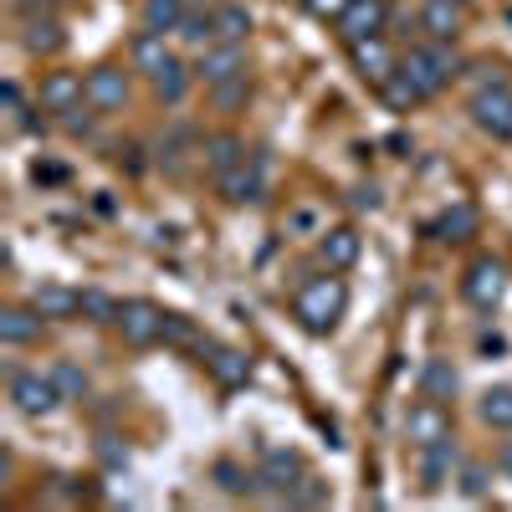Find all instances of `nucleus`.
I'll return each mask as SVG.
<instances>
[{
  "label": "nucleus",
  "mask_w": 512,
  "mask_h": 512,
  "mask_svg": "<svg viewBox=\"0 0 512 512\" xmlns=\"http://www.w3.org/2000/svg\"><path fill=\"white\" fill-rule=\"evenodd\" d=\"M400 72L415 82V88H420L425 98H431V93H441L446 82L456 77V57H451L446 41H425V47H410V52H405Z\"/></svg>",
  "instance_id": "3"
},
{
  "label": "nucleus",
  "mask_w": 512,
  "mask_h": 512,
  "mask_svg": "<svg viewBox=\"0 0 512 512\" xmlns=\"http://www.w3.org/2000/svg\"><path fill=\"white\" fill-rule=\"evenodd\" d=\"M354 205H359V210H379V190H374V185H369V190H359V195H354Z\"/></svg>",
  "instance_id": "42"
},
{
  "label": "nucleus",
  "mask_w": 512,
  "mask_h": 512,
  "mask_svg": "<svg viewBox=\"0 0 512 512\" xmlns=\"http://www.w3.org/2000/svg\"><path fill=\"white\" fill-rule=\"evenodd\" d=\"M216 185H221V195H226L231 205L262 200V190H267V159H262V154H246L241 164L226 169V175H216Z\"/></svg>",
  "instance_id": "8"
},
{
  "label": "nucleus",
  "mask_w": 512,
  "mask_h": 512,
  "mask_svg": "<svg viewBox=\"0 0 512 512\" xmlns=\"http://www.w3.org/2000/svg\"><path fill=\"white\" fill-rule=\"evenodd\" d=\"M431 231H436L441 241H466V236H477V210H472V205H451Z\"/></svg>",
  "instance_id": "27"
},
{
  "label": "nucleus",
  "mask_w": 512,
  "mask_h": 512,
  "mask_svg": "<svg viewBox=\"0 0 512 512\" xmlns=\"http://www.w3.org/2000/svg\"><path fill=\"white\" fill-rule=\"evenodd\" d=\"M210 21H216V41H241L251 31V11L246 6H216Z\"/></svg>",
  "instance_id": "28"
},
{
  "label": "nucleus",
  "mask_w": 512,
  "mask_h": 512,
  "mask_svg": "<svg viewBox=\"0 0 512 512\" xmlns=\"http://www.w3.org/2000/svg\"><path fill=\"white\" fill-rule=\"evenodd\" d=\"M210 359V374H216V384H226V390H241V384L251 379V354L246 349H216V344H200Z\"/></svg>",
  "instance_id": "14"
},
{
  "label": "nucleus",
  "mask_w": 512,
  "mask_h": 512,
  "mask_svg": "<svg viewBox=\"0 0 512 512\" xmlns=\"http://www.w3.org/2000/svg\"><path fill=\"white\" fill-rule=\"evenodd\" d=\"M384 98H390V103H395V108H415V103H420V98H425V93H420V88H415V82H410V77H405V72H395V77H390V82H384Z\"/></svg>",
  "instance_id": "32"
},
{
  "label": "nucleus",
  "mask_w": 512,
  "mask_h": 512,
  "mask_svg": "<svg viewBox=\"0 0 512 512\" xmlns=\"http://www.w3.org/2000/svg\"><path fill=\"white\" fill-rule=\"evenodd\" d=\"M420 390L431 395V400H451V395H456V369H451L446 359H425V369H420Z\"/></svg>",
  "instance_id": "26"
},
{
  "label": "nucleus",
  "mask_w": 512,
  "mask_h": 512,
  "mask_svg": "<svg viewBox=\"0 0 512 512\" xmlns=\"http://www.w3.org/2000/svg\"><path fill=\"white\" fill-rule=\"evenodd\" d=\"M420 31L431 36V41H456L461 6H456V0H425V6H420Z\"/></svg>",
  "instance_id": "18"
},
{
  "label": "nucleus",
  "mask_w": 512,
  "mask_h": 512,
  "mask_svg": "<svg viewBox=\"0 0 512 512\" xmlns=\"http://www.w3.org/2000/svg\"><path fill=\"white\" fill-rule=\"evenodd\" d=\"M472 123L482 128V134H492L497 144H512V88H507V77L497 67L477 82V93H472Z\"/></svg>",
  "instance_id": "2"
},
{
  "label": "nucleus",
  "mask_w": 512,
  "mask_h": 512,
  "mask_svg": "<svg viewBox=\"0 0 512 512\" xmlns=\"http://www.w3.org/2000/svg\"><path fill=\"white\" fill-rule=\"evenodd\" d=\"M180 41H185V47H210V41H216V21L200 16V11H190V16L180 21Z\"/></svg>",
  "instance_id": "30"
},
{
  "label": "nucleus",
  "mask_w": 512,
  "mask_h": 512,
  "mask_svg": "<svg viewBox=\"0 0 512 512\" xmlns=\"http://www.w3.org/2000/svg\"><path fill=\"white\" fill-rule=\"evenodd\" d=\"M118 333H123V344H134V349H149V344H164V313L154 303H118Z\"/></svg>",
  "instance_id": "5"
},
{
  "label": "nucleus",
  "mask_w": 512,
  "mask_h": 512,
  "mask_svg": "<svg viewBox=\"0 0 512 512\" xmlns=\"http://www.w3.org/2000/svg\"><path fill=\"white\" fill-rule=\"evenodd\" d=\"M41 338V313L36 308H6L0 313V344H11V349H26Z\"/></svg>",
  "instance_id": "19"
},
{
  "label": "nucleus",
  "mask_w": 512,
  "mask_h": 512,
  "mask_svg": "<svg viewBox=\"0 0 512 512\" xmlns=\"http://www.w3.org/2000/svg\"><path fill=\"white\" fill-rule=\"evenodd\" d=\"M303 6H308V16H318V21H338V16L349 11V0H303Z\"/></svg>",
  "instance_id": "38"
},
{
  "label": "nucleus",
  "mask_w": 512,
  "mask_h": 512,
  "mask_svg": "<svg viewBox=\"0 0 512 512\" xmlns=\"http://www.w3.org/2000/svg\"><path fill=\"white\" fill-rule=\"evenodd\" d=\"M344 308H349V287L338 277H313V282H303V292L292 297V313H297V323H303L308 333H333L338 318H344Z\"/></svg>",
  "instance_id": "1"
},
{
  "label": "nucleus",
  "mask_w": 512,
  "mask_h": 512,
  "mask_svg": "<svg viewBox=\"0 0 512 512\" xmlns=\"http://www.w3.org/2000/svg\"><path fill=\"white\" fill-rule=\"evenodd\" d=\"M0 103H6V123H11V128H26V103H21L16 82H6V88H0Z\"/></svg>",
  "instance_id": "34"
},
{
  "label": "nucleus",
  "mask_w": 512,
  "mask_h": 512,
  "mask_svg": "<svg viewBox=\"0 0 512 512\" xmlns=\"http://www.w3.org/2000/svg\"><path fill=\"white\" fill-rule=\"evenodd\" d=\"M246 159V144L236 134H216V139H205V164H210V175H226L231 164Z\"/></svg>",
  "instance_id": "24"
},
{
  "label": "nucleus",
  "mask_w": 512,
  "mask_h": 512,
  "mask_svg": "<svg viewBox=\"0 0 512 512\" xmlns=\"http://www.w3.org/2000/svg\"><path fill=\"white\" fill-rule=\"evenodd\" d=\"M287 226H292V231H313V226H318V216H313V210H297V216H292Z\"/></svg>",
  "instance_id": "41"
},
{
  "label": "nucleus",
  "mask_w": 512,
  "mask_h": 512,
  "mask_svg": "<svg viewBox=\"0 0 512 512\" xmlns=\"http://www.w3.org/2000/svg\"><path fill=\"white\" fill-rule=\"evenodd\" d=\"M123 103H128V77H123L118 67H93V72H88V108L113 113V108H123Z\"/></svg>",
  "instance_id": "13"
},
{
  "label": "nucleus",
  "mask_w": 512,
  "mask_h": 512,
  "mask_svg": "<svg viewBox=\"0 0 512 512\" xmlns=\"http://www.w3.org/2000/svg\"><path fill=\"white\" fill-rule=\"evenodd\" d=\"M82 313L113 323V318H118V303H113V297H103V292H82Z\"/></svg>",
  "instance_id": "36"
},
{
  "label": "nucleus",
  "mask_w": 512,
  "mask_h": 512,
  "mask_svg": "<svg viewBox=\"0 0 512 512\" xmlns=\"http://www.w3.org/2000/svg\"><path fill=\"white\" fill-rule=\"evenodd\" d=\"M216 477H221V487H226V492H251V477H241L236 466H226V461L216 466Z\"/></svg>",
  "instance_id": "40"
},
{
  "label": "nucleus",
  "mask_w": 512,
  "mask_h": 512,
  "mask_svg": "<svg viewBox=\"0 0 512 512\" xmlns=\"http://www.w3.org/2000/svg\"><path fill=\"white\" fill-rule=\"evenodd\" d=\"M11 400L21 415H52L67 395H62V384L52 374H16L11 379Z\"/></svg>",
  "instance_id": "7"
},
{
  "label": "nucleus",
  "mask_w": 512,
  "mask_h": 512,
  "mask_svg": "<svg viewBox=\"0 0 512 512\" xmlns=\"http://www.w3.org/2000/svg\"><path fill=\"white\" fill-rule=\"evenodd\" d=\"M256 482H267L277 497H292V487L303 482V461H297V451H267L262 477H256Z\"/></svg>",
  "instance_id": "16"
},
{
  "label": "nucleus",
  "mask_w": 512,
  "mask_h": 512,
  "mask_svg": "<svg viewBox=\"0 0 512 512\" xmlns=\"http://www.w3.org/2000/svg\"><path fill=\"white\" fill-rule=\"evenodd\" d=\"M477 410H482V420L492 425V431H512V384H492Z\"/></svg>",
  "instance_id": "25"
},
{
  "label": "nucleus",
  "mask_w": 512,
  "mask_h": 512,
  "mask_svg": "<svg viewBox=\"0 0 512 512\" xmlns=\"http://www.w3.org/2000/svg\"><path fill=\"white\" fill-rule=\"evenodd\" d=\"M292 502H297V507H323V502H328V487H323L318 477H303V482L292 487Z\"/></svg>",
  "instance_id": "33"
},
{
  "label": "nucleus",
  "mask_w": 512,
  "mask_h": 512,
  "mask_svg": "<svg viewBox=\"0 0 512 512\" xmlns=\"http://www.w3.org/2000/svg\"><path fill=\"white\" fill-rule=\"evenodd\" d=\"M246 93H251L246 72H241V77H226V82H216V88H210V98H216V108H221V113L241 108V103H246Z\"/></svg>",
  "instance_id": "31"
},
{
  "label": "nucleus",
  "mask_w": 512,
  "mask_h": 512,
  "mask_svg": "<svg viewBox=\"0 0 512 512\" xmlns=\"http://www.w3.org/2000/svg\"><path fill=\"white\" fill-rule=\"evenodd\" d=\"M384 21H390V6H384V0H349V11L338 16V36H344L349 47H354V41L379 36Z\"/></svg>",
  "instance_id": "10"
},
{
  "label": "nucleus",
  "mask_w": 512,
  "mask_h": 512,
  "mask_svg": "<svg viewBox=\"0 0 512 512\" xmlns=\"http://www.w3.org/2000/svg\"><path fill=\"white\" fill-rule=\"evenodd\" d=\"M52 379L62 384V395H67V400H82V390H88V379H82L72 364H57V369H52Z\"/></svg>",
  "instance_id": "35"
},
{
  "label": "nucleus",
  "mask_w": 512,
  "mask_h": 512,
  "mask_svg": "<svg viewBox=\"0 0 512 512\" xmlns=\"http://www.w3.org/2000/svg\"><path fill=\"white\" fill-rule=\"evenodd\" d=\"M190 16L185 0H144V31H180V21Z\"/></svg>",
  "instance_id": "23"
},
{
  "label": "nucleus",
  "mask_w": 512,
  "mask_h": 512,
  "mask_svg": "<svg viewBox=\"0 0 512 512\" xmlns=\"http://www.w3.org/2000/svg\"><path fill=\"white\" fill-rule=\"evenodd\" d=\"M31 308L41 318H72V313H82V292H72L62 282H41V287H31Z\"/></svg>",
  "instance_id": "17"
},
{
  "label": "nucleus",
  "mask_w": 512,
  "mask_h": 512,
  "mask_svg": "<svg viewBox=\"0 0 512 512\" xmlns=\"http://www.w3.org/2000/svg\"><path fill=\"white\" fill-rule=\"evenodd\" d=\"M82 103H88V82H82L77 72H52L47 82H41V108L47 113H77Z\"/></svg>",
  "instance_id": "12"
},
{
  "label": "nucleus",
  "mask_w": 512,
  "mask_h": 512,
  "mask_svg": "<svg viewBox=\"0 0 512 512\" xmlns=\"http://www.w3.org/2000/svg\"><path fill=\"white\" fill-rule=\"evenodd\" d=\"M164 344H195V328L180 313H164Z\"/></svg>",
  "instance_id": "37"
},
{
  "label": "nucleus",
  "mask_w": 512,
  "mask_h": 512,
  "mask_svg": "<svg viewBox=\"0 0 512 512\" xmlns=\"http://www.w3.org/2000/svg\"><path fill=\"white\" fill-rule=\"evenodd\" d=\"M451 466H456V446L451 441H436V446H420V482L425 487H441L451 477Z\"/></svg>",
  "instance_id": "21"
},
{
  "label": "nucleus",
  "mask_w": 512,
  "mask_h": 512,
  "mask_svg": "<svg viewBox=\"0 0 512 512\" xmlns=\"http://www.w3.org/2000/svg\"><path fill=\"white\" fill-rule=\"evenodd\" d=\"M185 6H190V11H205V6H210V0H185Z\"/></svg>",
  "instance_id": "43"
},
{
  "label": "nucleus",
  "mask_w": 512,
  "mask_h": 512,
  "mask_svg": "<svg viewBox=\"0 0 512 512\" xmlns=\"http://www.w3.org/2000/svg\"><path fill=\"white\" fill-rule=\"evenodd\" d=\"M26 52H36V57H47V52H57L62 47V21H52V16H26Z\"/></svg>",
  "instance_id": "22"
},
{
  "label": "nucleus",
  "mask_w": 512,
  "mask_h": 512,
  "mask_svg": "<svg viewBox=\"0 0 512 512\" xmlns=\"http://www.w3.org/2000/svg\"><path fill=\"white\" fill-rule=\"evenodd\" d=\"M502 292H507V272H502V262L482 256V262H472V267H466V277H461V297H466L472 308L492 313V308L502 303Z\"/></svg>",
  "instance_id": "4"
},
{
  "label": "nucleus",
  "mask_w": 512,
  "mask_h": 512,
  "mask_svg": "<svg viewBox=\"0 0 512 512\" xmlns=\"http://www.w3.org/2000/svg\"><path fill=\"white\" fill-rule=\"evenodd\" d=\"M154 93L164 98V103H180L185 93H190V72H185V62L175 57V62H169L159 77H154Z\"/></svg>",
  "instance_id": "29"
},
{
  "label": "nucleus",
  "mask_w": 512,
  "mask_h": 512,
  "mask_svg": "<svg viewBox=\"0 0 512 512\" xmlns=\"http://www.w3.org/2000/svg\"><path fill=\"white\" fill-rule=\"evenodd\" d=\"M354 72L364 82H374V88H384V82L400 72V57L390 52V41H384V36H369V41H354Z\"/></svg>",
  "instance_id": "9"
},
{
  "label": "nucleus",
  "mask_w": 512,
  "mask_h": 512,
  "mask_svg": "<svg viewBox=\"0 0 512 512\" xmlns=\"http://www.w3.org/2000/svg\"><path fill=\"white\" fill-rule=\"evenodd\" d=\"M169 62H175V52L164 47V36H159V31H144V36H134V67H139L149 82H154V77H159Z\"/></svg>",
  "instance_id": "20"
},
{
  "label": "nucleus",
  "mask_w": 512,
  "mask_h": 512,
  "mask_svg": "<svg viewBox=\"0 0 512 512\" xmlns=\"http://www.w3.org/2000/svg\"><path fill=\"white\" fill-rule=\"evenodd\" d=\"M461 492L472 497V502H482V497H487V466H466V482H461Z\"/></svg>",
  "instance_id": "39"
},
{
  "label": "nucleus",
  "mask_w": 512,
  "mask_h": 512,
  "mask_svg": "<svg viewBox=\"0 0 512 512\" xmlns=\"http://www.w3.org/2000/svg\"><path fill=\"white\" fill-rule=\"evenodd\" d=\"M195 72L205 77V88H216V82H226V77H241V72H246L241 41H210V47L200 52V67H195Z\"/></svg>",
  "instance_id": "11"
},
{
  "label": "nucleus",
  "mask_w": 512,
  "mask_h": 512,
  "mask_svg": "<svg viewBox=\"0 0 512 512\" xmlns=\"http://www.w3.org/2000/svg\"><path fill=\"white\" fill-rule=\"evenodd\" d=\"M318 251H323V262H328V272H349V267L359 262V251H364V241H359V231H354V226H338V231H323Z\"/></svg>",
  "instance_id": "15"
},
{
  "label": "nucleus",
  "mask_w": 512,
  "mask_h": 512,
  "mask_svg": "<svg viewBox=\"0 0 512 512\" xmlns=\"http://www.w3.org/2000/svg\"><path fill=\"white\" fill-rule=\"evenodd\" d=\"M405 441L420 451V446H436V441H451V415H446V405L441 400H431L425 395L420 405H410V415H405Z\"/></svg>",
  "instance_id": "6"
}]
</instances>
